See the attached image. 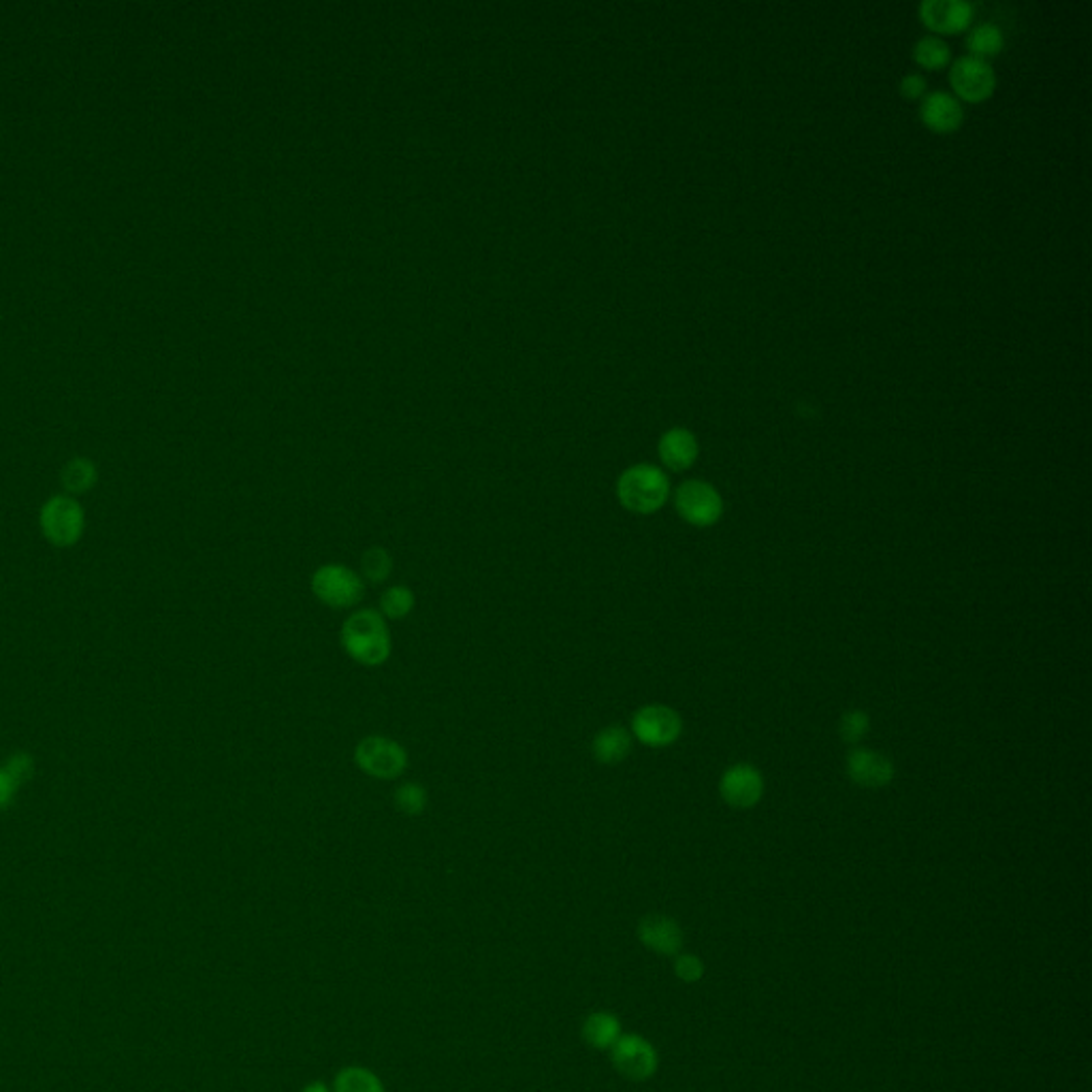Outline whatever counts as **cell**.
Returning a JSON list of instances; mask_svg holds the SVG:
<instances>
[{
  "mask_svg": "<svg viewBox=\"0 0 1092 1092\" xmlns=\"http://www.w3.org/2000/svg\"><path fill=\"white\" fill-rule=\"evenodd\" d=\"M415 606H417V596L407 585L387 587L378 600V613L389 621L405 619L409 613L415 611Z\"/></svg>",
  "mask_w": 1092,
  "mask_h": 1092,
  "instance_id": "cell-18",
  "label": "cell"
},
{
  "mask_svg": "<svg viewBox=\"0 0 1092 1092\" xmlns=\"http://www.w3.org/2000/svg\"><path fill=\"white\" fill-rule=\"evenodd\" d=\"M922 120L939 132H949L963 122V105L947 93H930L922 103Z\"/></svg>",
  "mask_w": 1092,
  "mask_h": 1092,
  "instance_id": "cell-16",
  "label": "cell"
},
{
  "mask_svg": "<svg viewBox=\"0 0 1092 1092\" xmlns=\"http://www.w3.org/2000/svg\"><path fill=\"white\" fill-rule=\"evenodd\" d=\"M340 643L354 664L366 668L382 666L393 651L389 623L378 609H354L340 629Z\"/></svg>",
  "mask_w": 1092,
  "mask_h": 1092,
  "instance_id": "cell-1",
  "label": "cell"
},
{
  "mask_svg": "<svg viewBox=\"0 0 1092 1092\" xmlns=\"http://www.w3.org/2000/svg\"><path fill=\"white\" fill-rule=\"evenodd\" d=\"M3 768H5L7 775L11 777V781L20 788V786H24L32 777L34 760L28 753H14Z\"/></svg>",
  "mask_w": 1092,
  "mask_h": 1092,
  "instance_id": "cell-26",
  "label": "cell"
},
{
  "mask_svg": "<svg viewBox=\"0 0 1092 1092\" xmlns=\"http://www.w3.org/2000/svg\"><path fill=\"white\" fill-rule=\"evenodd\" d=\"M639 939L653 951L664 955H676L682 945V933L678 924L668 916H647L639 924Z\"/></svg>",
  "mask_w": 1092,
  "mask_h": 1092,
  "instance_id": "cell-14",
  "label": "cell"
},
{
  "mask_svg": "<svg viewBox=\"0 0 1092 1092\" xmlns=\"http://www.w3.org/2000/svg\"><path fill=\"white\" fill-rule=\"evenodd\" d=\"M967 45L971 50V56L984 60L988 56L998 54L1000 48H1003V32L992 22H982L969 32Z\"/></svg>",
  "mask_w": 1092,
  "mask_h": 1092,
  "instance_id": "cell-21",
  "label": "cell"
},
{
  "mask_svg": "<svg viewBox=\"0 0 1092 1092\" xmlns=\"http://www.w3.org/2000/svg\"><path fill=\"white\" fill-rule=\"evenodd\" d=\"M16 792H18V786L11 781V777L7 775L5 768L0 766V811H5L14 802Z\"/></svg>",
  "mask_w": 1092,
  "mask_h": 1092,
  "instance_id": "cell-28",
  "label": "cell"
},
{
  "mask_svg": "<svg viewBox=\"0 0 1092 1092\" xmlns=\"http://www.w3.org/2000/svg\"><path fill=\"white\" fill-rule=\"evenodd\" d=\"M333 1092H384L376 1073L363 1067H346L333 1079Z\"/></svg>",
  "mask_w": 1092,
  "mask_h": 1092,
  "instance_id": "cell-20",
  "label": "cell"
},
{
  "mask_svg": "<svg viewBox=\"0 0 1092 1092\" xmlns=\"http://www.w3.org/2000/svg\"><path fill=\"white\" fill-rule=\"evenodd\" d=\"M352 760L361 772L378 781H393L407 768V751L391 737L370 735L354 745Z\"/></svg>",
  "mask_w": 1092,
  "mask_h": 1092,
  "instance_id": "cell-4",
  "label": "cell"
},
{
  "mask_svg": "<svg viewBox=\"0 0 1092 1092\" xmlns=\"http://www.w3.org/2000/svg\"><path fill=\"white\" fill-rule=\"evenodd\" d=\"M914 56L916 60L926 67V69H937V67H943L947 60H949V48L947 43L935 34H928V36H922L916 48H914Z\"/></svg>",
  "mask_w": 1092,
  "mask_h": 1092,
  "instance_id": "cell-24",
  "label": "cell"
},
{
  "mask_svg": "<svg viewBox=\"0 0 1092 1092\" xmlns=\"http://www.w3.org/2000/svg\"><path fill=\"white\" fill-rule=\"evenodd\" d=\"M631 737L645 747L664 749L674 745L682 735L680 715L666 704H645L631 715Z\"/></svg>",
  "mask_w": 1092,
  "mask_h": 1092,
  "instance_id": "cell-6",
  "label": "cell"
},
{
  "mask_svg": "<svg viewBox=\"0 0 1092 1092\" xmlns=\"http://www.w3.org/2000/svg\"><path fill=\"white\" fill-rule=\"evenodd\" d=\"M60 480H63V487H65L67 495H79V493H85V491L93 489L95 482H97V468H95V464L90 462V460L75 457V460H71V462L63 468Z\"/></svg>",
  "mask_w": 1092,
  "mask_h": 1092,
  "instance_id": "cell-19",
  "label": "cell"
},
{
  "mask_svg": "<svg viewBox=\"0 0 1092 1092\" xmlns=\"http://www.w3.org/2000/svg\"><path fill=\"white\" fill-rule=\"evenodd\" d=\"M949 79H951V85H953L955 93H959L967 101H973V103L984 101L986 97H990L992 90H994V83H996L992 67L986 60L975 58L971 54L959 58L951 65Z\"/></svg>",
  "mask_w": 1092,
  "mask_h": 1092,
  "instance_id": "cell-11",
  "label": "cell"
},
{
  "mask_svg": "<svg viewBox=\"0 0 1092 1092\" xmlns=\"http://www.w3.org/2000/svg\"><path fill=\"white\" fill-rule=\"evenodd\" d=\"M674 508L686 523L694 527H711L723 515V499L711 482L686 480L674 493Z\"/></svg>",
  "mask_w": 1092,
  "mask_h": 1092,
  "instance_id": "cell-7",
  "label": "cell"
},
{
  "mask_svg": "<svg viewBox=\"0 0 1092 1092\" xmlns=\"http://www.w3.org/2000/svg\"><path fill=\"white\" fill-rule=\"evenodd\" d=\"M900 90H902V95H904V97H909V99H918V97L924 93V90H926V79H924L922 75L912 73V75H907V77L900 81Z\"/></svg>",
  "mask_w": 1092,
  "mask_h": 1092,
  "instance_id": "cell-29",
  "label": "cell"
},
{
  "mask_svg": "<svg viewBox=\"0 0 1092 1092\" xmlns=\"http://www.w3.org/2000/svg\"><path fill=\"white\" fill-rule=\"evenodd\" d=\"M660 460L672 472L690 470L698 460V440L690 429L672 427L660 440Z\"/></svg>",
  "mask_w": 1092,
  "mask_h": 1092,
  "instance_id": "cell-13",
  "label": "cell"
},
{
  "mask_svg": "<svg viewBox=\"0 0 1092 1092\" xmlns=\"http://www.w3.org/2000/svg\"><path fill=\"white\" fill-rule=\"evenodd\" d=\"M611 1057L615 1069L627 1079H649L657 1069V1052L641 1035H621L611 1048Z\"/></svg>",
  "mask_w": 1092,
  "mask_h": 1092,
  "instance_id": "cell-8",
  "label": "cell"
},
{
  "mask_svg": "<svg viewBox=\"0 0 1092 1092\" xmlns=\"http://www.w3.org/2000/svg\"><path fill=\"white\" fill-rule=\"evenodd\" d=\"M393 804L399 813L407 817H419L427 811L429 804V792L425 786L417 781H405L401 784L393 794Z\"/></svg>",
  "mask_w": 1092,
  "mask_h": 1092,
  "instance_id": "cell-22",
  "label": "cell"
},
{
  "mask_svg": "<svg viewBox=\"0 0 1092 1092\" xmlns=\"http://www.w3.org/2000/svg\"><path fill=\"white\" fill-rule=\"evenodd\" d=\"M871 730V719L864 711H847L839 721V737L847 745H858L867 739Z\"/></svg>",
  "mask_w": 1092,
  "mask_h": 1092,
  "instance_id": "cell-25",
  "label": "cell"
},
{
  "mask_svg": "<svg viewBox=\"0 0 1092 1092\" xmlns=\"http://www.w3.org/2000/svg\"><path fill=\"white\" fill-rule=\"evenodd\" d=\"M303 1092H331L323 1082H312L303 1088Z\"/></svg>",
  "mask_w": 1092,
  "mask_h": 1092,
  "instance_id": "cell-30",
  "label": "cell"
},
{
  "mask_svg": "<svg viewBox=\"0 0 1092 1092\" xmlns=\"http://www.w3.org/2000/svg\"><path fill=\"white\" fill-rule=\"evenodd\" d=\"M39 525L45 540L65 549V546H73L81 540L85 513L73 495H54L43 504Z\"/></svg>",
  "mask_w": 1092,
  "mask_h": 1092,
  "instance_id": "cell-5",
  "label": "cell"
},
{
  "mask_svg": "<svg viewBox=\"0 0 1092 1092\" xmlns=\"http://www.w3.org/2000/svg\"><path fill=\"white\" fill-rule=\"evenodd\" d=\"M674 971L676 975L682 979V982H696L702 977V963L696 959V955L692 953H680L676 955V963H674Z\"/></svg>",
  "mask_w": 1092,
  "mask_h": 1092,
  "instance_id": "cell-27",
  "label": "cell"
},
{
  "mask_svg": "<svg viewBox=\"0 0 1092 1092\" xmlns=\"http://www.w3.org/2000/svg\"><path fill=\"white\" fill-rule=\"evenodd\" d=\"M764 777L762 772L751 764H735L725 768L719 779V796L733 809H751L762 800Z\"/></svg>",
  "mask_w": 1092,
  "mask_h": 1092,
  "instance_id": "cell-9",
  "label": "cell"
},
{
  "mask_svg": "<svg viewBox=\"0 0 1092 1092\" xmlns=\"http://www.w3.org/2000/svg\"><path fill=\"white\" fill-rule=\"evenodd\" d=\"M845 768H847V777L855 786L869 788V790H877V788L892 784L896 775L894 762L888 755H884L882 751L869 749V747H853L847 753Z\"/></svg>",
  "mask_w": 1092,
  "mask_h": 1092,
  "instance_id": "cell-10",
  "label": "cell"
},
{
  "mask_svg": "<svg viewBox=\"0 0 1092 1092\" xmlns=\"http://www.w3.org/2000/svg\"><path fill=\"white\" fill-rule=\"evenodd\" d=\"M393 572V557L387 549H382V546H372V549H368L366 553H363L361 557V578L372 585H380L384 582Z\"/></svg>",
  "mask_w": 1092,
  "mask_h": 1092,
  "instance_id": "cell-23",
  "label": "cell"
},
{
  "mask_svg": "<svg viewBox=\"0 0 1092 1092\" xmlns=\"http://www.w3.org/2000/svg\"><path fill=\"white\" fill-rule=\"evenodd\" d=\"M920 16L935 32H955L969 26L973 7L967 0H926L920 7Z\"/></svg>",
  "mask_w": 1092,
  "mask_h": 1092,
  "instance_id": "cell-12",
  "label": "cell"
},
{
  "mask_svg": "<svg viewBox=\"0 0 1092 1092\" xmlns=\"http://www.w3.org/2000/svg\"><path fill=\"white\" fill-rule=\"evenodd\" d=\"M309 589L321 604L336 611H348L358 606L366 596V580L344 564H325L312 574Z\"/></svg>",
  "mask_w": 1092,
  "mask_h": 1092,
  "instance_id": "cell-3",
  "label": "cell"
},
{
  "mask_svg": "<svg viewBox=\"0 0 1092 1092\" xmlns=\"http://www.w3.org/2000/svg\"><path fill=\"white\" fill-rule=\"evenodd\" d=\"M631 745L634 737L627 727L613 723L602 727V730L591 739V755H594L598 764L617 766L627 760V755L631 753Z\"/></svg>",
  "mask_w": 1092,
  "mask_h": 1092,
  "instance_id": "cell-15",
  "label": "cell"
},
{
  "mask_svg": "<svg viewBox=\"0 0 1092 1092\" xmlns=\"http://www.w3.org/2000/svg\"><path fill=\"white\" fill-rule=\"evenodd\" d=\"M621 1037L619 1018L609 1012L591 1014L582 1022V1039L596 1050H611L615 1041Z\"/></svg>",
  "mask_w": 1092,
  "mask_h": 1092,
  "instance_id": "cell-17",
  "label": "cell"
},
{
  "mask_svg": "<svg viewBox=\"0 0 1092 1092\" xmlns=\"http://www.w3.org/2000/svg\"><path fill=\"white\" fill-rule=\"evenodd\" d=\"M670 495L668 476L651 464H636L617 480L619 504L634 515L657 513Z\"/></svg>",
  "mask_w": 1092,
  "mask_h": 1092,
  "instance_id": "cell-2",
  "label": "cell"
}]
</instances>
